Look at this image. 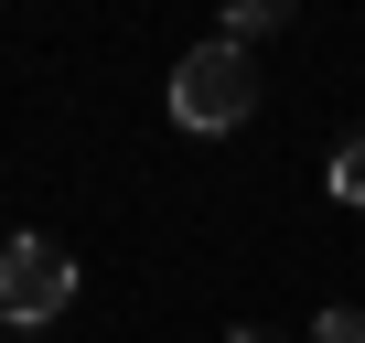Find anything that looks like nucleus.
Listing matches in <instances>:
<instances>
[{
    "label": "nucleus",
    "mask_w": 365,
    "mask_h": 343,
    "mask_svg": "<svg viewBox=\"0 0 365 343\" xmlns=\"http://www.w3.org/2000/svg\"><path fill=\"white\" fill-rule=\"evenodd\" d=\"M312 343H365V311H312Z\"/></svg>",
    "instance_id": "39448f33"
},
{
    "label": "nucleus",
    "mask_w": 365,
    "mask_h": 343,
    "mask_svg": "<svg viewBox=\"0 0 365 343\" xmlns=\"http://www.w3.org/2000/svg\"><path fill=\"white\" fill-rule=\"evenodd\" d=\"M333 194L365 204V129H344V150H333Z\"/></svg>",
    "instance_id": "20e7f679"
},
{
    "label": "nucleus",
    "mask_w": 365,
    "mask_h": 343,
    "mask_svg": "<svg viewBox=\"0 0 365 343\" xmlns=\"http://www.w3.org/2000/svg\"><path fill=\"white\" fill-rule=\"evenodd\" d=\"M269 33H279V0H237L215 43H226V54H247V43H269Z\"/></svg>",
    "instance_id": "7ed1b4c3"
},
{
    "label": "nucleus",
    "mask_w": 365,
    "mask_h": 343,
    "mask_svg": "<svg viewBox=\"0 0 365 343\" xmlns=\"http://www.w3.org/2000/svg\"><path fill=\"white\" fill-rule=\"evenodd\" d=\"M226 343H279V332H226Z\"/></svg>",
    "instance_id": "423d86ee"
},
{
    "label": "nucleus",
    "mask_w": 365,
    "mask_h": 343,
    "mask_svg": "<svg viewBox=\"0 0 365 343\" xmlns=\"http://www.w3.org/2000/svg\"><path fill=\"white\" fill-rule=\"evenodd\" d=\"M258 107V75H247V54H226V43H194L172 65V118L182 129H237Z\"/></svg>",
    "instance_id": "f03ea898"
},
{
    "label": "nucleus",
    "mask_w": 365,
    "mask_h": 343,
    "mask_svg": "<svg viewBox=\"0 0 365 343\" xmlns=\"http://www.w3.org/2000/svg\"><path fill=\"white\" fill-rule=\"evenodd\" d=\"M65 300H76V258H65L54 236H0V322L33 332V322H54Z\"/></svg>",
    "instance_id": "f257e3e1"
}]
</instances>
